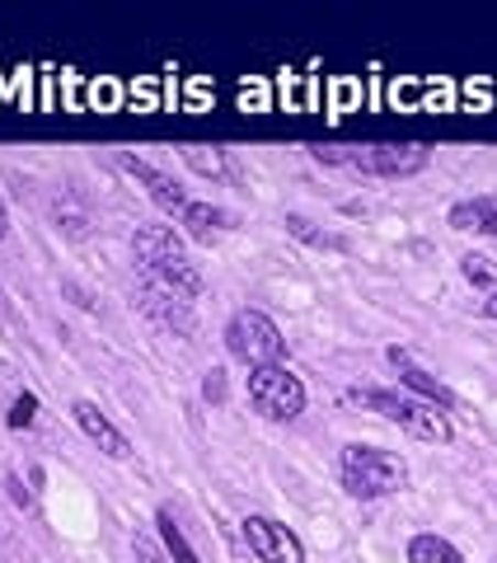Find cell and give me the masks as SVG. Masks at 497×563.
Listing matches in <instances>:
<instances>
[{
    "mask_svg": "<svg viewBox=\"0 0 497 563\" xmlns=\"http://www.w3.org/2000/svg\"><path fill=\"white\" fill-rule=\"evenodd\" d=\"M132 254L141 263V273H146V282H159V287L179 291L184 301H198V296L207 291V277L198 273V263H188L184 240L174 235V225H159V221L136 225Z\"/></svg>",
    "mask_w": 497,
    "mask_h": 563,
    "instance_id": "1",
    "label": "cell"
},
{
    "mask_svg": "<svg viewBox=\"0 0 497 563\" xmlns=\"http://www.w3.org/2000/svg\"><path fill=\"white\" fill-rule=\"evenodd\" d=\"M310 155L319 165H343L371 179H408L428 169L432 146L428 141H366V146H310Z\"/></svg>",
    "mask_w": 497,
    "mask_h": 563,
    "instance_id": "2",
    "label": "cell"
},
{
    "mask_svg": "<svg viewBox=\"0 0 497 563\" xmlns=\"http://www.w3.org/2000/svg\"><path fill=\"white\" fill-rule=\"evenodd\" d=\"M339 474H343V488H347L357 503L395 498V493L408 488V465H404V455L385 451V446H362V442L343 446Z\"/></svg>",
    "mask_w": 497,
    "mask_h": 563,
    "instance_id": "3",
    "label": "cell"
},
{
    "mask_svg": "<svg viewBox=\"0 0 497 563\" xmlns=\"http://www.w3.org/2000/svg\"><path fill=\"white\" fill-rule=\"evenodd\" d=\"M352 399L366 404V409H376V413H385L389 422H399V428L413 432L418 442L446 446L451 437H455L446 409H437V404L418 399V395H399V390H352Z\"/></svg>",
    "mask_w": 497,
    "mask_h": 563,
    "instance_id": "4",
    "label": "cell"
},
{
    "mask_svg": "<svg viewBox=\"0 0 497 563\" xmlns=\"http://www.w3.org/2000/svg\"><path fill=\"white\" fill-rule=\"evenodd\" d=\"M248 404L273 422H291V418L306 413V380L281 362L248 366Z\"/></svg>",
    "mask_w": 497,
    "mask_h": 563,
    "instance_id": "5",
    "label": "cell"
},
{
    "mask_svg": "<svg viewBox=\"0 0 497 563\" xmlns=\"http://www.w3.org/2000/svg\"><path fill=\"white\" fill-rule=\"evenodd\" d=\"M225 347L244 366H268V362H281L287 339H281V329L263 310H235L225 324Z\"/></svg>",
    "mask_w": 497,
    "mask_h": 563,
    "instance_id": "6",
    "label": "cell"
},
{
    "mask_svg": "<svg viewBox=\"0 0 497 563\" xmlns=\"http://www.w3.org/2000/svg\"><path fill=\"white\" fill-rule=\"evenodd\" d=\"M240 531H244L248 554L258 563H306V544H300L291 526H281L273 517H244Z\"/></svg>",
    "mask_w": 497,
    "mask_h": 563,
    "instance_id": "7",
    "label": "cell"
},
{
    "mask_svg": "<svg viewBox=\"0 0 497 563\" xmlns=\"http://www.w3.org/2000/svg\"><path fill=\"white\" fill-rule=\"evenodd\" d=\"M136 306L146 310L159 329H169L174 339H188V333L198 329V314H192V301H184V296H179V291H169V287H159V282H146V277H141V287H136Z\"/></svg>",
    "mask_w": 497,
    "mask_h": 563,
    "instance_id": "8",
    "label": "cell"
},
{
    "mask_svg": "<svg viewBox=\"0 0 497 563\" xmlns=\"http://www.w3.org/2000/svg\"><path fill=\"white\" fill-rule=\"evenodd\" d=\"M113 161H118L122 169H128L132 179H141V184H146L151 202H155L159 211H169V217H184V207H188V192H184L179 184H174L165 169H155V165H146V161H141V155H128V151H118Z\"/></svg>",
    "mask_w": 497,
    "mask_h": 563,
    "instance_id": "9",
    "label": "cell"
},
{
    "mask_svg": "<svg viewBox=\"0 0 497 563\" xmlns=\"http://www.w3.org/2000/svg\"><path fill=\"white\" fill-rule=\"evenodd\" d=\"M70 418L80 422V432L90 437V442H95L103 455H113V461H128V455H132L128 432H118V428H113V418L103 413L95 399H76V404H70Z\"/></svg>",
    "mask_w": 497,
    "mask_h": 563,
    "instance_id": "10",
    "label": "cell"
},
{
    "mask_svg": "<svg viewBox=\"0 0 497 563\" xmlns=\"http://www.w3.org/2000/svg\"><path fill=\"white\" fill-rule=\"evenodd\" d=\"M389 362H395V372H399V385H408V395H418V399H428V404H437V409H451L455 404V395L441 385L432 372H422V366L408 357V347H389L385 352Z\"/></svg>",
    "mask_w": 497,
    "mask_h": 563,
    "instance_id": "11",
    "label": "cell"
},
{
    "mask_svg": "<svg viewBox=\"0 0 497 563\" xmlns=\"http://www.w3.org/2000/svg\"><path fill=\"white\" fill-rule=\"evenodd\" d=\"M451 231H474V235H493L497 240V198L493 192H478V198H465L446 211Z\"/></svg>",
    "mask_w": 497,
    "mask_h": 563,
    "instance_id": "12",
    "label": "cell"
},
{
    "mask_svg": "<svg viewBox=\"0 0 497 563\" xmlns=\"http://www.w3.org/2000/svg\"><path fill=\"white\" fill-rule=\"evenodd\" d=\"M179 221H184L188 240H198V244H211L221 231H230V225H235V217H230L225 207H211V202H188Z\"/></svg>",
    "mask_w": 497,
    "mask_h": 563,
    "instance_id": "13",
    "label": "cell"
},
{
    "mask_svg": "<svg viewBox=\"0 0 497 563\" xmlns=\"http://www.w3.org/2000/svg\"><path fill=\"white\" fill-rule=\"evenodd\" d=\"M287 235H296L300 244H310V250H339V254L352 250V240H347V235L324 231V225H314L310 217H300V211H287Z\"/></svg>",
    "mask_w": 497,
    "mask_h": 563,
    "instance_id": "14",
    "label": "cell"
},
{
    "mask_svg": "<svg viewBox=\"0 0 497 563\" xmlns=\"http://www.w3.org/2000/svg\"><path fill=\"white\" fill-rule=\"evenodd\" d=\"M408 563H465V554H460L446 536L422 531V536L408 540Z\"/></svg>",
    "mask_w": 497,
    "mask_h": 563,
    "instance_id": "15",
    "label": "cell"
},
{
    "mask_svg": "<svg viewBox=\"0 0 497 563\" xmlns=\"http://www.w3.org/2000/svg\"><path fill=\"white\" fill-rule=\"evenodd\" d=\"M155 526H159V540H165V554H169L174 563H202V559H198V550H192V544H188L184 526L174 521L169 507H159V512H155Z\"/></svg>",
    "mask_w": 497,
    "mask_h": 563,
    "instance_id": "16",
    "label": "cell"
},
{
    "mask_svg": "<svg viewBox=\"0 0 497 563\" xmlns=\"http://www.w3.org/2000/svg\"><path fill=\"white\" fill-rule=\"evenodd\" d=\"M52 221H57V231H66L70 240H85L90 235V225H95V217H90V207H70V192H57V202H52Z\"/></svg>",
    "mask_w": 497,
    "mask_h": 563,
    "instance_id": "17",
    "label": "cell"
},
{
    "mask_svg": "<svg viewBox=\"0 0 497 563\" xmlns=\"http://www.w3.org/2000/svg\"><path fill=\"white\" fill-rule=\"evenodd\" d=\"M179 155H184L188 169L202 174V179H221V174H225V151L221 146H184Z\"/></svg>",
    "mask_w": 497,
    "mask_h": 563,
    "instance_id": "18",
    "label": "cell"
},
{
    "mask_svg": "<svg viewBox=\"0 0 497 563\" xmlns=\"http://www.w3.org/2000/svg\"><path fill=\"white\" fill-rule=\"evenodd\" d=\"M460 273H465V282H474V287L497 291V258H488V254H465V258H460Z\"/></svg>",
    "mask_w": 497,
    "mask_h": 563,
    "instance_id": "19",
    "label": "cell"
},
{
    "mask_svg": "<svg viewBox=\"0 0 497 563\" xmlns=\"http://www.w3.org/2000/svg\"><path fill=\"white\" fill-rule=\"evenodd\" d=\"M33 418H38V395H33V390H24V395H14V404H10V413H5V422H10V428L14 432H24L29 428V422Z\"/></svg>",
    "mask_w": 497,
    "mask_h": 563,
    "instance_id": "20",
    "label": "cell"
},
{
    "mask_svg": "<svg viewBox=\"0 0 497 563\" xmlns=\"http://www.w3.org/2000/svg\"><path fill=\"white\" fill-rule=\"evenodd\" d=\"M132 554H136V563H169L165 544H155L146 531H136V536H132Z\"/></svg>",
    "mask_w": 497,
    "mask_h": 563,
    "instance_id": "21",
    "label": "cell"
},
{
    "mask_svg": "<svg viewBox=\"0 0 497 563\" xmlns=\"http://www.w3.org/2000/svg\"><path fill=\"white\" fill-rule=\"evenodd\" d=\"M230 395V385H225V366H211V372L202 376V399L207 404H225Z\"/></svg>",
    "mask_w": 497,
    "mask_h": 563,
    "instance_id": "22",
    "label": "cell"
},
{
    "mask_svg": "<svg viewBox=\"0 0 497 563\" xmlns=\"http://www.w3.org/2000/svg\"><path fill=\"white\" fill-rule=\"evenodd\" d=\"M5 488H10V498L20 503V507H29V503H33V493L24 488V479H20V474H5Z\"/></svg>",
    "mask_w": 497,
    "mask_h": 563,
    "instance_id": "23",
    "label": "cell"
},
{
    "mask_svg": "<svg viewBox=\"0 0 497 563\" xmlns=\"http://www.w3.org/2000/svg\"><path fill=\"white\" fill-rule=\"evenodd\" d=\"M66 296H76V306H80V310H90V306H95V296L85 291L80 282H66Z\"/></svg>",
    "mask_w": 497,
    "mask_h": 563,
    "instance_id": "24",
    "label": "cell"
},
{
    "mask_svg": "<svg viewBox=\"0 0 497 563\" xmlns=\"http://www.w3.org/2000/svg\"><path fill=\"white\" fill-rule=\"evenodd\" d=\"M478 314H484V320H497V291H488V301L478 306Z\"/></svg>",
    "mask_w": 497,
    "mask_h": 563,
    "instance_id": "25",
    "label": "cell"
},
{
    "mask_svg": "<svg viewBox=\"0 0 497 563\" xmlns=\"http://www.w3.org/2000/svg\"><path fill=\"white\" fill-rule=\"evenodd\" d=\"M10 235V211H5V198H0V240Z\"/></svg>",
    "mask_w": 497,
    "mask_h": 563,
    "instance_id": "26",
    "label": "cell"
},
{
    "mask_svg": "<svg viewBox=\"0 0 497 563\" xmlns=\"http://www.w3.org/2000/svg\"><path fill=\"white\" fill-rule=\"evenodd\" d=\"M493 563H497V554H493Z\"/></svg>",
    "mask_w": 497,
    "mask_h": 563,
    "instance_id": "27",
    "label": "cell"
}]
</instances>
